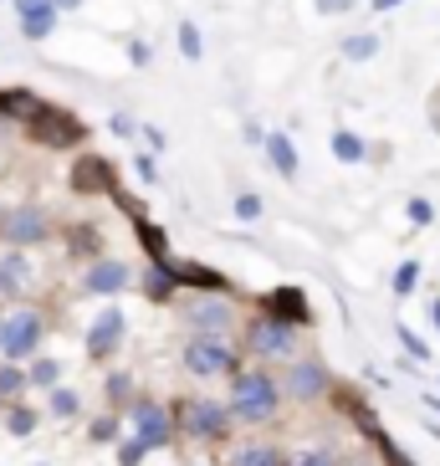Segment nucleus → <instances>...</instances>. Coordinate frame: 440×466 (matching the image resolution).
I'll list each match as a JSON object with an SVG mask.
<instances>
[{"label":"nucleus","mask_w":440,"mask_h":466,"mask_svg":"<svg viewBox=\"0 0 440 466\" xmlns=\"http://www.w3.org/2000/svg\"><path fill=\"white\" fill-rule=\"evenodd\" d=\"M169 272H175L179 292H225L231 298V277L205 267V261H185V257H169Z\"/></svg>","instance_id":"nucleus-15"},{"label":"nucleus","mask_w":440,"mask_h":466,"mask_svg":"<svg viewBox=\"0 0 440 466\" xmlns=\"http://www.w3.org/2000/svg\"><path fill=\"white\" fill-rule=\"evenodd\" d=\"M225 466H287L282 446H266V441H246V446H235L231 461Z\"/></svg>","instance_id":"nucleus-24"},{"label":"nucleus","mask_w":440,"mask_h":466,"mask_svg":"<svg viewBox=\"0 0 440 466\" xmlns=\"http://www.w3.org/2000/svg\"><path fill=\"white\" fill-rule=\"evenodd\" d=\"M185 466H195V461H185Z\"/></svg>","instance_id":"nucleus-51"},{"label":"nucleus","mask_w":440,"mask_h":466,"mask_svg":"<svg viewBox=\"0 0 440 466\" xmlns=\"http://www.w3.org/2000/svg\"><path fill=\"white\" fill-rule=\"evenodd\" d=\"M430 318H435V329H440V298H435V302H430Z\"/></svg>","instance_id":"nucleus-48"},{"label":"nucleus","mask_w":440,"mask_h":466,"mask_svg":"<svg viewBox=\"0 0 440 466\" xmlns=\"http://www.w3.org/2000/svg\"><path fill=\"white\" fill-rule=\"evenodd\" d=\"M395 5H405V0H369V11H379V15L395 11Z\"/></svg>","instance_id":"nucleus-46"},{"label":"nucleus","mask_w":440,"mask_h":466,"mask_svg":"<svg viewBox=\"0 0 440 466\" xmlns=\"http://www.w3.org/2000/svg\"><path fill=\"white\" fill-rule=\"evenodd\" d=\"M225 405H231L235 425H272L276 410H282V380H276L266 364H241V370L231 374Z\"/></svg>","instance_id":"nucleus-1"},{"label":"nucleus","mask_w":440,"mask_h":466,"mask_svg":"<svg viewBox=\"0 0 440 466\" xmlns=\"http://www.w3.org/2000/svg\"><path fill=\"white\" fill-rule=\"evenodd\" d=\"M358 0H317V11L323 15H344V11H354Z\"/></svg>","instance_id":"nucleus-45"},{"label":"nucleus","mask_w":440,"mask_h":466,"mask_svg":"<svg viewBox=\"0 0 440 466\" xmlns=\"http://www.w3.org/2000/svg\"><path fill=\"white\" fill-rule=\"evenodd\" d=\"M62 374H67V370H62V364H56L52 354H36V359L26 364V380H31V390H56V384H62Z\"/></svg>","instance_id":"nucleus-30"},{"label":"nucleus","mask_w":440,"mask_h":466,"mask_svg":"<svg viewBox=\"0 0 440 466\" xmlns=\"http://www.w3.org/2000/svg\"><path fill=\"white\" fill-rule=\"evenodd\" d=\"M175 46H179V56H185V62H205V31L195 26L190 15L175 26Z\"/></svg>","instance_id":"nucleus-27"},{"label":"nucleus","mask_w":440,"mask_h":466,"mask_svg":"<svg viewBox=\"0 0 440 466\" xmlns=\"http://www.w3.org/2000/svg\"><path fill=\"white\" fill-rule=\"evenodd\" d=\"M118 431H124V415L118 410H108V415H93V420H87V441H93V446H118Z\"/></svg>","instance_id":"nucleus-31"},{"label":"nucleus","mask_w":440,"mask_h":466,"mask_svg":"<svg viewBox=\"0 0 440 466\" xmlns=\"http://www.w3.org/2000/svg\"><path fill=\"white\" fill-rule=\"evenodd\" d=\"M144 456H149V446H144L138 436H124L118 446H113V461L118 466H144Z\"/></svg>","instance_id":"nucleus-37"},{"label":"nucleus","mask_w":440,"mask_h":466,"mask_svg":"<svg viewBox=\"0 0 440 466\" xmlns=\"http://www.w3.org/2000/svg\"><path fill=\"white\" fill-rule=\"evenodd\" d=\"M42 103L46 97L36 93V87H21V83H11V87H0V118L11 128H26L36 113H42Z\"/></svg>","instance_id":"nucleus-20"},{"label":"nucleus","mask_w":440,"mask_h":466,"mask_svg":"<svg viewBox=\"0 0 440 466\" xmlns=\"http://www.w3.org/2000/svg\"><path fill=\"white\" fill-rule=\"evenodd\" d=\"M241 138H246L251 149H262V144H266V128L256 124V118H246V124H241Z\"/></svg>","instance_id":"nucleus-44"},{"label":"nucleus","mask_w":440,"mask_h":466,"mask_svg":"<svg viewBox=\"0 0 440 466\" xmlns=\"http://www.w3.org/2000/svg\"><path fill=\"white\" fill-rule=\"evenodd\" d=\"M56 5H62V15H72L77 5H83V0H56Z\"/></svg>","instance_id":"nucleus-47"},{"label":"nucleus","mask_w":440,"mask_h":466,"mask_svg":"<svg viewBox=\"0 0 440 466\" xmlns=\"http://www.w3.org/2000/svg\"><path fill=\"white\" fill-rule=\"evenodd\" d=\"M405 216H410V226H430V220H435V206H430L425 195H410V200H405Z\"/></svg>","instance_id":"nucleus-42"},{"label":"nucleus","mask_w":440,"mask_h":466,"mask_svg":"<svg viewBox=\"0 0 440 466\" xmlns=\"http://www.w3.org/2000/svg\"><path fill=\"white\" fill-rule=\"evenodd\" d=\"M389 288H395V298H410V292L420 288V261H399V267H395V282H389Z\"/></svg>","instance_id":"nucleus-38"},{"label":"nucleus","mask_w":440,"mask_h":466,"mask_svg":"<svg viewBox=\"0 0 440 466\" xmlns=\"http://www.w3.org/2000/svg\"><path fill=\"white\" fill-rule=\"evenodd\" d=\"M169 410H175V425H179V436L200 441V446H220V441L231 436V425H235L231 405H225V400H205V395L175 400Z\"/></svg>","instance_id":"nucleus-3"},{"label":"nucleus","mask_w":440,"mask_h":466,"mask_svg":"<svg viewBox=\"0 0 440 466\" xmlns=\"http://www.w3.org/2000/svg\"><path fill=\"white\" fill-rule=\"evenodd\" d=\"M282 395H292L297 405H317L323 395H333V374L323 359H292L282 374Z\"/></svg>","instance_id":"nucleus-13"},{"label":"nucleus","mask_w":440,"mask_h":466,"mask_svg":"<svg viewBox=\"0 0 440 466\" xmlns=\"http://www.w3.org/2000/svg\"><path fill=\"white\" fill-rule=\"evenodd\" d=\"M262 154H266V165H272V175H276V179L297 185V175H303V154H297V144H292L287 128H266Z\"/></svg>","instance_id":"nucleus-17"},{"label":"nucleus","mask_w":440,"mask_h":466,"mask_svg":"<svg viewBox=\"0 0 440 466\" xmlns=\"http://www.w3.org/2000/svg\"><path fill=\"white\" fill-rule=\"evenodd\" d=\"M128 169H134L138 185H159V154H154V149H138Z\"/></svg>","instance_id":"nucleus-36"},{"label":"nucleus","mask_w":440,"mask_h":466,"mask_svg":"<svg viewBox=\"0 0 440 466\" xmlns=\"http://www.w3.org/2000/svg\"><path fill=\"white\" fill-rule=\"evenodd\" d=\"M328 149H333V159H338V165H364V159H369V144H364L354 128H333Z\"/></svg>","instance_id":"nucleus-26"},{"label":"nucleus","mask_w":440,"mask_h":466,"mask_svg":"<svg viewBox=\"0 0 440 466\" xmlns=\"http://www.w3.org/2000/svg\"><path fill=\"white\" fill-rule=\"evenodd\" d=\"M67 190L77 195V200H118V195H124V179H118L113 159H103V154H93V149H77V159H72V169H67Z\"/></svg>","instance_id":"nucleus-9"},{"label":"nucleus","mask_w":440,"mask_h":466,"mask_svg":"<svg viewBox=\"0 0 440 466\" xmlns=\"http://www.w3.org/2000/svg\"><path fill=\"white\" fill-rule=\"evenodd\" d=\"M31 288H36V261H31V251L5 247L0 251V298H26Z\"/></svg>","instance_id":"nucleus-16"},{"label":"nucleus","mask_w":440,"mask_h":466,"mask_svg":"<svg viewBox=\"0 0 440 466\" xmlns=\"http://www.w3.org/2000/svg\"><path fill=\"white\" fill-rule=\"evenodd\" d=\"M31 390V380H26V364H0V405H15V400Z\"/></svg>","instance_id":"nucleus-28"},{"label":"nucleus","mask_w":440,"mask_h":466,"mask_svg":"<svg viewBox=\"0 0 440 466\" xmlns=\"http://www.w3.org/2000/svg\"><path fill=\"white\" fill-rule=\"evenodd\" d=\"M0 210H5V206H0Z\"/></svg>","instance_id":"nucleus-53"},{"label":"nucleus","mask_w":440,"mask_h":466,"mask_svg":"<svg viewBox=\"0 0 440 466\" xmlns=\"http://www.w3.org/2000/svg\"><path fill=\"white\" fill-rule=\"evenodd\" d=\"M134 236H138V247H144V261H169V257H175L169 231H165V226H154L149 216H134Z\"/></svg>","instance_id":"nucleus-22"},{"label":"nucleus","mask_w":440,"mask_h":466,"mask_svg":"<svg viewBox=\"0 0 440 466\" xmlns=\"http://www.w3.org/2000/svg\"><path fill=\"white\" fill-rule=\"evenodd\" d=\"M62 247H67L72 261L108 257V241H103V226L97 220H72V226H62Z\"/></svg>","instance_id":"nucleus-18"},{"label":"nucleus","mask_w":440,"mask_h":466,"mask_svg":"<svg viewBox=\"0 0 440 466\" xmlns=\"http://www.w3.org/2000/svg\"><path fill=\"white\" fill-rule=\"evenodd\" d=\"M124 343H128V313L118 308V302H108V308L93 318V329H87L83 349H87V359H93V364H108V359H118V349H124Z\"/></svg>","instance_id":"nucleus-12"},{"label":"nucleus","mask_w":440,"mask_h":466,"mask_svg":"<svg viewBox=\"0 0 440 466\" xmlns=\"http://www.w3.org/2000/svg\"><path fill=\"white\" fill-rule=\"evenodd\" d=\"M262 313L282 318V323H292V329H307L313 323V302H307L303 288H276L262 298Z\"/></svg>","instance_id":"nucleus-19"},{"label":"nucleus","mask_w":440,"mask_h":466,"mask_svg":"<svg viewBox=\"0 0 440 466\" xmlns=\"http://www.w3.org/2000/svg\"><path fill=\"white\" fill-rule=\"evenodd\" d=\"M231 216L241 220V226H256V220L266 216V200L256 190H235V200H231Z\"/></svg>","instance_id":"nucleus-33"},{"label":"nucleus","mask_w":440,"mask_h":466,"mask_svg":"<svg viewBox=\"0 0 440 466\" xmlns=\"http://www.w3.org/2000/svg\"><path fill=\"white\" fill-rule=\"evenodd\" d=\"M103 400H108V410H118V415H124L128 405L138 400V384H134V374H128V370H113V374H103Z\"/></svg>","instance_id":"nucleus-23"},{"label":"nucleus","mask_w":440,"mask_h":466,"mask_svg":"<svg viewBox=\"0 0 440 466\" xmlns=\"http://www.w3.org/2000/svg\"><path fill=\"white\" fill-rule=\"evenodd\" d=\"M138 138H144V149H154V154L169 149V134H165L159 124H138Z\"/></svg>","instance_id":"nucleus-43"},{"label":"nucleus","mask_w":440,"mask_h":466,"mask_svg":"<svg viewBox=\"0 0 440 466\" xmlns=\"http://www.w3.org/2000/svg\"><path fill=\"white\" fill-rule=\"evenodd\" d=\"M56 236L52 226V210L36 206V200H15V206L0 210V247H15V251H31V247H46Z\"/></svg>","instance_id":"nucleus-5"},{"label":"nucleus","mask_w":440,"mask_h":466,"mask_svg":"<svg viewBox=\"0 0 440 466\" xmlns=\"http://www.w3.org/2000/svg\"><path fill=\"white\" fill-rule=\"evenodd\" d=\"M5 5H11V0H5Z\"/></svg>","instance_id":"nucleus-52"},{"label":"nucleus","mask_w":440,"mask_h":466,"mask_svg":"<svg viewBox=\"0 0 440 466\" xmlns=\"http://www.w3.org/2000/svg\"><path fill=\"white\" fill-rule=\"evenodd\" d=\"M36 425H42V415L31 410V405H21V400H15V405H5V431H11V436H36Z\"/></svg>","instance_id":"nucleus-32"},{"label":"nucleus","mask_w":440,"mask_h":466,"mask_svg":"<svg viewBox=\"0 0 440 466\" xmlns=\"http://www.w3.org/2000/svg\"><path fill=\"white\" fill-rule=\"evenodd\" d=\"M21 134H26L31 149H42V154H77L87 144V134H93V128H87L83 113H72V108H62V103H52V97H46L42 113H36Z\"/></svg>","instance_id":"nucleus-2"},{"label":"nucleus","mask_w":440,"mask_h":466,"mask_svg":"<svg viewBox=\"0 0 440 466\" xmlns=\"http://www.w3.org/2000/svg\"><path fill=\"white\" fill-rule=\"evenodd\" d=\"M31 466H46V461H31Z\"/></svg>","instance_id":"nucleus-50"},{"label":"nucleus","mask_w":440,"mask_h":466,"mask_svg":"<svg viewBox=\"0 0 440 466\" xmlns=\"http://www.w3.org/2000/svg\"><path fill=\"white\" fill-rule=\"evenodd\" d=\"M138 292L149 302H175L179 282H175V272H169V261H144V267H138Z\"/></svg>","instance_id":"nucleus-21"},{"label":"nucleus","mask_w":440,"mask_h":466,"mask_svg":"<svg viewBox=\"0 0 440 466\" xmlns=\"http://www.w3.org/2000/svg\"><path fill=\"white\" fill-rule=\"evenodd\" d=\"M395 333H399V349H405V354H410L415 364H430V343L420 339V333H410V329H405V323H399Z\"/></svg>","instance_id":"nucleus-40"},{"label":"nucleus","mask_w":440,"mask_h":466,"mask_svg":"<svg viewBox=\"0 0 440 466\" xmlns=\"http://www.w3.org/2000/svg\"><path fill=\"white\" fill-rule=\"evenodd\" d=\"M241 349H246L251 359H262V364H272V359H297V329L292 323H282V318L272 313H251L246 323H241Z\"/></svg>","instance_id":"nucleus-6"},{"label":"nucleus","mask_w":440,"mask_h":466,"mask_svg":"<svg viewBox=\"0 0 440 466\" xmlns=\"http://www.w3.org/2000/svg\"><path fill=\"white\" fill-rule=\"evenodd\" d=\"M138 282V267L124 257H97L87 261V272H83V298H97V302H113V298H124L128 288Z\"/></svg>","instance_id":"nucleus-11"},{"label":"nucleus","mask_w":440,"mask_h":466,"mask_svg":"<svg viewBox=\"0 0 440 466\" xmlns=\"http://www.w3.org/2000/svg\"><path fill=\"white\" fill-rule=\"evenodd\" d=\"M338 56H344V62H374V56H379V36H374V31H354V36L338 42Z\"/></svg>","instance_id":"nucleus-29"},{"label":"nucleus","mask_w":440,"mask_h":466,"mask_svg":"<svg viewBox=\"0 0 440 466\" xmlns=\"http://www.w3.org/2000/svg\"><path fill=\"white\" fill-rule=\"evenodd\" d=\"M42 339H46V318L36 308H11L0 313V359L11 364H31L42 354Z\"/></svg>","instance_id":"nucleus-7"},{"label":"nucleus","mask_w":440,"mask_h":466,"mask_svg":"<svg viewBox=\"0 0 440 466\" xmlns=\"http://www.w3.org/2000/svg\"><path fill=\"white\" fill-rule=\"evenodd\" d=\"M15 11V31H21V42H52L56 26H62V5L56 0H11Z\"/></svg>","instance_id":"nucleus-14"},{"label":"nucleus","mask_w":440,"mask_h":466,"mask_svg":"<svg viewBox=\"0 0 440 466\" xmlns=\"http://www.w3.org/2000/svg\"><path fill=\"white\" fill-rule=\"evenodd\" d=\"M124 56H128V67H154V42L149 36H128V46H124Z\"/></svg>","instance_id":"nucleus-39"},{"label":"nucleus","mask_w":440,"mask_h":466,"mask_svg":"<svg viewBox=\"0 0 440 466\" xmlns=\"http://www.w3.org/2000/svg\"><path fill=\"white\" fill-rule=\"evenodd\" d=\"M287 466H344L338 461V451H328V446H303V451H292Z\"/></svg>","instance_id":"nucleus-34"},{"label":"nucleus","mask_w":440,"mask_h":466,"mask_svg":"<svg viewBox=\"0 0 440 466\" xmlns=\"http://www.w3.org/2000/svg\"><path fill=\"white\" fill-rule=\"evenodd\" d=\"M46 415L52 420H83V390H72V384L46 390Z\"/></svg>","instance_id":"nucleus-25"},{"label":"nucleus","mask_w":440,"mask_h":466,"mask_svg":"<svg viewBox=\"0 0 440 466\" xmlns=\"http://www.w3.org/2000/svg\"><path fill=\"white\" fill-rule=\"evenodd\" d=\"M124 425L134 431L149 451H165V446H175V436H179V425H175V410L169 405H159L154 395H138L134 405L124 410Z\"/></svg>","instance_id":"nucleus-10"},{"label":"nucleus","mask_w":440,"mask_h":466,"mask_svg":"<svg viewBox=\"0 0 440 466\" xmlns=\"http://www.w3.org/2000/svg\"><path fill=\"white\" fill-rule=\"evenodd\" d=\"M179 318L195 339H235L241 333V313L225 292H195L190 302H179Z\"/></svg>","instance_id":"nucleus-4"},{"label":"nucleus","mask_w":440,"mask_h":466,"mask_svg":"<svg viewBox=\"0 0 440 466\" xmlns=\"http://www.w3.org/2000/svg\"><path fill=\"white\" fill-rule=\"evenodd\" d=\"M425 405H430V410H435V415H440V395H425Z\"/></svg>","instance_id":"nucleus-49"},{"label":"nucleus","mask_w":440,"mask_h":466,"mask_svg":"<svg viewBox=\"0 0 440 466\" xmlns=\"http://www.w3.org/2000/svg\"><path fill=\"white\" fill-rule=\"evenodd\" d=\"M369 441H374V451L385 456V466H415L410 456L395 446V436H385V425H379V431H369Z\"/></svg>","instance_id":"nucleus-35"},{"label":"nucleus","mask_w":440,"mask_h":466,"mask_svg":"<svg viewBox=\"0 0 440 466\" xmlns=\"http://www.w3.org/2000/svg\"><path fill=\"white\" fill-rule=\"evenodd\" d=\"M179 370L190 374V380H231L235 370H241V359H235L231 339H185V349H179Z\"/></svg>","instance_id":"nucleus-8"},{"label":"nucleus","mask_w":440,"mask_h":466,"mask_svg":"<svg viewBox=\"0 0 440 466\" xmlns=\"http://www.w3.org/2000/svg\"><path fill=\"white\" fill-rule=\"evenodd\" d=\"M108 134H113V138H138V118H134L128 108H113V113H108Z\"/></svg>","instance_id":"nucleus-41"}]
</instances>
